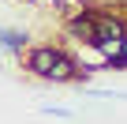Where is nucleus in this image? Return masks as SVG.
<instances>
[{
    "instance_id": "nucleus-6",
    "label": "nucleus",
    "mask_w": 127,
    "mask_h": 124,
    "mask_svg": "<svg viewBox=\"0 0 127 124\" xmlns=\"http://www.w3.org/2000/svg\"><path fill=\"white\" fill-rule=\"evenodd\" d=\"M41 113L45 117H75V109H67V105H41Z\"/></svg>"
},
{
    "instance_id": "nucleus-1",
    "label": "nucleus",
    "mask_w": 127,
    "mask_h": 124,
    "mask_svg": "<svg viewBox=\"0 0 127 124\" xmlns=\"http://www.w3.org/2000/svg\"><path fill=\"white\" fill-rule=\"evenodd\" d=\"M56 56H60L56 45H34V49L26 53V72L37 75V79H45V75L52 72V64H56Z\"/></svg>"
},
{
    "instance_id": "nucleus-2",
    "label": "nucleus",
    "mask_w": 127,
    "mask_h": 124,
    "mask_svg": "<svg viewBox=\"0 0 127 124\" xmlns=\"http://www.w3.org/2000/svg\"><path fill=\"white\" fill-rule=\"evenodd\" d=\"M30 49V30L26 26H0V53L19 56Z\"/></svg>"
},
{
    "instance_id": "nucleus-4",
    "label": "nucleus",
    "mask_w": 127,
    "mask_h": 124,
    "mask_svg": "<svg viewBox=\"0 0 127 124\" xmlns=\"http://www.w3.org/2000/svg\"><path fill=\"white\" fill-rule=\"evenodd\" d=\"M45 79H49V83H71V79H79V60L67 56V53H60L56 64H52V72H49Z\"/></svg>"
},
{
    "instance_id": "nucleus-8",
    "label": "nucleus",
    "mask_w": 127,
    "mask_h": 124,
    "mask_svg": "<svg viewBox=\"0 0 127 124\" xmlns=\"http://www.w3.org/2000/svg\"><path fill=\"white\" fill-rule=\"evenodd\" d=\"M26 4H37V0H26Z\"/></svg>"
},
{
    "instance_id": "nucleus-7",
    "label": "nucleus",
    "mask_w": 127,
    "mask_h": 124,
    "mask_svg": "<svg viewBox=\"0 0 127 124\" xmlns=\"http://www.w3.org/2000/svg\"><path fill=\"white\" fill-rule=\"evenodd\" d=\"M112 68H127V34H123V41H120V56H116Z\"/></svg>"
},
{
    "instance_id": "nucleus-3",
    "label": "nucleus",
    "mask_w": 127,
    "mask_h": 124,
    "mask_svg": "<svg viewBox=\"0 0 127 124\" xmlns=\"http://www.w3.org/2000/svg\"><path fill=\"white\" fill-rule=\"evenodd\" d=\"M127 34V19L112 15V11H97L94 15V41L97 38H123Z\"/></svg>"
},
{
    "instance_id": "nucleus-5",
    "label": "nucleus",
    "mask_w": 127,
    "mask_h": 124,
    "mask_svg": "<svg viewBox=\"0 0 127 124\" xmlns=\"http://www.w3.org/2000/svg\"><path fill=\"white\" fill-rule=\"evenodd\" d=\"M94 15H97V11H82V15H75V19L67 23V30H71L79 41H90V45H94Z\"/></svg>"
}]
</instances>
